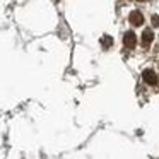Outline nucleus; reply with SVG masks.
Returning a JSON list of instances; mask_svg holds the SVG:
<instances>
[{
  "label": "nucleus",
  "instance_id": "obj_4",
  "mask_svg": "<svg viewBox=\"0 0 159 159\" xmlns=\"http://www.w3.org/2000/svg\"><path fill=\"white\" fill-rule=\"evenodd\" d=\"M152 39H154V34H152L151 29H145L144 34H142V43H144V46H149L152 43Z\"/></svg>",
  "mask_w": 159,
  "mask_h": 159
},
{
  "label": "nucleus",
  "instance_id": "obj_5",
  "mask_svg": "<svg viewBox=\"0 0 159 159\" xmlns=\"http://www.w3.org/2000/svg\"><path fill=\"white\" fill-rule=\"evenodd\" d=\"M101 45H103L104 48H108V46L113 45V39H111L110 36H103V39H101Z\"/></svg>",
  "mask_w": 159,
  "mask_h": 159
},
{
  "label": "nucleus",
  "instance_id": "obj_2",
  "mask_svg": "<svg viewBox=\"0 0 159 159\" xmlns=\"http://www.w3.org/2000/svg\"><path fill=\"white\" fill-rule=\"evenodd\" d=\"M123 45L127 46V48H135V45H137L135 33H132V31L125 33V36H123Z\"/></svg>",
  "mask_w": 159,
  "mask_h": 159
},
{
  "label": "nucleus",
  "instance_id": "obj_1",
  "mask_svg": "<svg viewBox=\"0 0 159 159\" xmlns=\"http://www.w3.org/2000/svg\"><path fill=\"white\" fill-rule=\"evenodd\" d=\"M142 77H144V80L149 84V86H156V84H157V75H156V72H154V70H151V69L144 70Z\"/></svg>",
  "mask_w": 159,
  "mask_h": 159
},
{
  "label": "nucleus",
  "instance_id": "obj_3",
  "mask_svg": "<svg viewBox=\"0 0 159 159\" xmlns=\"http://www.w3.org/2000/svg\"><path fill=\"white\" fill-rule=\"evenodd\" d=\"M130 22H132L134 26H140L142 22H144V16H142L139 11L130 12Z\"/></svg>",
  "mask_w": 159,
  "mask_h": 159
},
{
  "label": "nucleus",
  "instance_id": "obj_6",
  "mask_svg": "<svg viewBox=\"0 0 159 159\" xmlns=\"http://www.w3.org/2000/svg\"><path fill=\"white\" fill-rule=\"evenodd\" d=\"M152 24H154V26L159 24V17H157V16H154V17H152Z\"/></svg>",
  "mask_w": 159,
  "mask_h": 159
}]
</instances>
